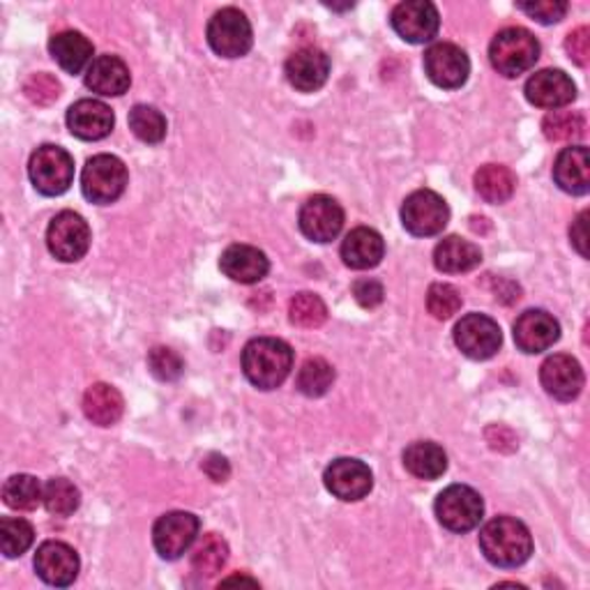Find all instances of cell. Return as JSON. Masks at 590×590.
<instances>
[{"mask_svg": "<svg viewBox=\"0 0 590 590\" xmlns=\"http://www.w3.org/2000/svg\"><path fill=\"white\" fill-rule=\"evenodd\" d=\"M480 549L496 568H520L533 554V537L520 520L496 516L480 531Z\"/></svg>", "mask_w": 590, "mask_h": 590, "instance_id": "6da1fadb", "label": "cell"}, {"mask_svg": "<svg viewBox=\"0 0 590 590\" xmlns=\"http://www.w3.org/2000/svg\"><path fill=\"white\" fill-rule=\"evenodd\" d=\"M242 369L259 390H275L291 374L293 351L286 341L275 337L252 339L242 351Z\"/></svg>", "mask_w": 590, "mask_h": 590, "instance_id": "7a4b0ae2", "label": "cell"}, {"mask_svg": "<svg viewBox=\"0 0 590 590\" xmlns=\"http://www.w3.org/2000/svg\"><path fill=\"white\" fill-rule=\"evenodd\" d=\"M539 58V42L526 29H505L489 46V61L507 79L528 72Z\"/></svg>", "mask_w": 590, "mask_h": 590, "instance_id": "3957f363", "label": "cell"}, {"mask_svg": "<svg viewBox=\"0 0 590 590\" xmlns=\"http://www.w3.org/2000/svg\"><path fill=\"white\" fill-rule=\"evenodd\" d=\"M436 516L438 522L452 533H469L480 526L484 503L476 489L466 484H452L442 489L436 499Z\"/></svg>", "mask_w": 590, "mask_h": 590, "instance_id": "277c9868", "label": "cell"}, {"mask_svg": "<svg viewBox=\"0 0 590 590\" xmlns=\"http://www.w3.org/2000/svg\"><path fill=\"white\" fill-rule=\"evenodd\" d=\"M128 187V168L116 155H95L81 174L84 196L92 204H113Z\"/></svg>", "mask_w": 590, "mask_h": 590, "instance_id": "5b68a950", "label": "cell"}, {"mask_svg": "<svg viewBox=\"0 0 590 590\" xmlns=\"http://www.w3.org/2000/svg\"><path fill=\"white\" fill-rule=\"evenodd\" d=\"M252 23L236 8L215 12L208 23V44L221 58H240L252 48Z\"/></svg>", "mask_w": 590, "mask_h": 590, "instance_id": "8992f818", "label": "cell"}, {"mask_svg": "<svg viewBox=\"0 0 590 590\" xmlns=\"http://www.w3.org/2000/svg\"><path fill=\"white\" fill-rule=\"evenodd\" d=\"M29 176L44 196H61L74 181V160L61 145H42L33 153Z\"/></svg>", "mask_w": 590, "mask_h": 590, "instance_id": "52a82bcc", "label": "cell"}, {"mask_svg": "<svg viewBox=\"0 0 590 590\" xmlns=\"http://www.w3.org/2000/svg\"><path fill=\"white\" fill-rule=\"evenodd\" d=\"M448 219H450V208L446 199L431 189L413 192L402 206L404 229L417 238L438 236L448 227Z\"/></svg>", "mask_w": 590, "mask_h": 590, "instance_id": "ba28073f", "label": "cell"}, {"mask_svg": "<svg viewBox=\"0 0 590 590\" xmlns=\"http://www.w3.org/2000/svg\"><path fill=\"white\" fill-rule=\"evenodd\" d=\"M46 248L58 261L65 263L84 259L90 248L88 221L72 210L58 212L46 229Z\"/></svg>", "mask_w": 590, "mask_h": 590, "instance_id": "9c48e42d", "label": "cell"}, {"mask_svg": "<svg viewBox=\"0 0 590 590\" xmlns=\"http://www.w3.org/2000/svg\"><path fill=\"white\" fill-rule=\"evenodd\" d=\"M455 343L466 358L489 360L499 353L503 335L494 318L484 314H469L455 328Z\"/></svg>", "mask_w": 590, "mask_h": 590, "instance_id": "30bf717a", "label": "cell"}, {"mask_svg": "<svg viewBox=\"0 0 590 590\" xmlns=\"http://www.w3.org/2000/svg\"><path fill=\"white\" fill-rule=\"evenodd\" d=\"M425 72L434 86L455 90L461 88L471 74V61L463 48L450 42L431 44L425 52Z\"/></svg>", "mask_w": 590, "mask_h": 590, "instance_id": "8fae6325", "label": "cell"}, {"mask_svg": "<svg viewBox=\"0 0 590 590\" xmlns=\"http://www.w3.org/2000/svg\"><path fill=\"white\" fill-rule=\"evenodd\" d=\"M199 535V520L192 512H166L155 522L153 543L162 558H181Z\"/></svg>", "mask_w": 590, "mask_h": 590, "instance_id": "7c38bea8", "label": "cell"}, {"mask_svg": "<svg viewBox=\"0 0 590 590\" xmlns=\"http://www.w3.org/2000/svg\"><path fill=\"white\" fill-rule=\"evenodd\" d=\"M390 23L402 40L411 44H425L436 37L440 19L434 3H427V0H408V3H400L392 10Z\"/></svg>", "mask_w": 590, "mask_h": 590, "instance_id": "4fadbf2b", "label": "cell"}, {"mask_svg": "<svg viewBox=\"0 0 590 590\" xmlns=\"http://www.w3.org/2000/svg\"><path fill=\"white\" fill-rule=\"evenodd\" d=\"M324 482L335 499L353 503V501L364 499L369 491H372L374 476L372 471H369L367 463L358 459L341 457L328 466Z\"/></svg>", "mask_w": 590, "mask_h": 590, "instance_id": "5bb4252c", "label": "cell"}, {"mask_svg": "<svg viewBox=\"0 0 590 590\" xmlns=\"http://www.w3.org/2000/svg\"><path fill=\"white\" fill-rule=\"evenodd\" d=\"M301 231L314 242H330L341 233L343 210L341 206L326 194H316L305 201L298 217Z\"/></svg>", "mask_w": 590, "mask_h": 590, "instance_id": "9a60e30c", "label": "cell"}, {"mask_svg": "<svg viewBox=\"0 0 590 590\" xmlns=\"http://www.w3.org/2000/svg\"><path fill=\"white\" fill-rule=\"evenodd\" d=\"M526 100L539 109H560L577 97L575 81L562 69L535 72L526 81Z\"/></svg>", "mask_w": 590, "mask_h": 590, "instance_id": "2e32d148", "label": "cell"}, {"mask_svg": "<svg viewBox=\"0 0 590 590\" xmlns=\"http://www.w3.org/2000/svg\"><path fill=\"white\" fill-rule=\"evenodd\" d=\"M560 337V326L545 309H528L514 324V341L524 353H543Z\"/></svg>", "mask_w": 590, "mask_h": 590, "instance_id": "e0dca14e", "label": "cell"}, {"mask_svg": "<svg viewBox=\"0 0 590 590\" xmlns=\"http://www.w3.org/2000/svg\"><path fill=\"white\" fill-rule=\"evenodd\" d=\"M35 570L48 586L65 588L79 575V556L69 545L48 539L35 554Z\"/></svg>", "mask_w": 590, "mask_h": 590, "instance_id": "ac0fdd59", "label": "cell"}, {"mask_svg": "<svg viewBox=\"0 0 590 590\" xmlns=\"http://www.w3.org/2000/svg\"><path fill=\"white\" fill-rule=\"evenodd\" d=\"M539 381L554 400L572 402L583 387V369L572 356L556 353L539 369Z\"/></svg>", "mask_w": 590, "mask_h": 590, "instance_id": "d6986e66", "label": "cell"}, {"mask_svg": "<svg viewBox=\"0 0 590 590\" xmlns=\"http://www.w3.org/2000/svg\"><path fill=\"white\" fill-rule=\"evenodd\" d=\"M330 77V58L326 52L314 46H305L286 61V79L301 92H314L324 88Z\"/></svg>", "mask_w": 590, "mask_h": 590, "instance_id": "ffe728a7", "label": "cell"}, {"mask_svg": "<svg viewBox=\"0 0 590 590\" xmlns=\"http://www.w3.org/2000/svg\"><path fill=\"white\" fill-rule=\"evenodd\" d=\"M67 128L84 141H100L113 130V111L100 100H79L67 111Z\"/></svg>", "mask_w": 590, "mask_h": 590, "instance_id": "44dd1931", "label": "cell"}, {"mask_svg": "<svg viewBox=\"0 0 590 590\" xmlns=\"http://www.w3.org/2000/svg\"><path fill=\"white\" fill-rule=\"evenodd\" d=\"M219 267L221 273L233 282L256 284L267 275L270 261L261 250L252 248V244H231V248L221 254Z\"/></svg>", "mask_w": 590, "mask_h": 590, "instance_id": "7402d4cb", "label": "cell"}, {"mask_svg": "<svg viewBox=\"0 0 590 590\" xmlns=\"http://www.w3.org/2000/svg\"><path fill=\"white\" fill-rule=\"evenodd\" d=\"M554 181L556 185L575 196L588 194L590 189V160L583 145L562 148L554 164Z\"/></svg>", "mask_w": 590, "mask_h": 590, "instance_id": "603a6c76", "label": "cell"}, {"mask_svg": "<svg viewBox=\"0 0 590 590\" xmlns=\"http://www.w3.org/2000/svg\"><path fill=\"white\" fill-rule=\"evenodd\" d=\"M385 254V242L379 231L358 227L341 242V259L353 270L376 267Z\"/></svg>", "mask_w": 590, "mask_h": 590, "instance_id": "cb8c5ba5", "label": "cell"}, {"mask_svg": "<svg viewBox=\"0 0 590 590\" xmlns=\"http://www.w3.org/2000/svg\"><path fill=\"white\" fill-rule=\"evenodd\" d=\"M132 84L130 69L118 56H100L95 58L86 72V86L105 97H118L128 92Z\"/></svg>", "mask_w": 590, "mask_h": 590, "instance_id": "d4e9b609", "label": "cell"}, {"mask_svg": "<svg viewBox=\"0 0 590 590\" xmlns=\"http://www.w3.org/2000/svg\"><path fill=\"white\" fill-rule=\"evenodd\" d=\"M482 261V252L478 244L463 240L459 236H450L446 240H440L434 250V265L440 273L448 275H459L469 273V270L478 267Z\"/></svg>", "mask_w": 590, "mask_h": 590, "instance_id": "484cf974", "label": "cell"}, {"mask_svg": "<svg viewBox=\"0 0 590 590\" xmlns=\"http://www.w3.org/2000/svg\"><path fill=\"white\" fill-rule=\"evenodd\" d=\"M122 411H125V402H122V395L113 385L95 383L86 390L84 413L92 425L111 427L120 420Z\"/></svg>", "mask_w": 590, "mask_h": 590, "instance_id": "4316f807", "label": "cell"}, {"mask_svg": "<svg viewBox=\"0 0 590 590\" xmlns=\"http://www.w3.org/2000/svg\"><path fill=\"white\" fill-rule=\"evenodd\" d=\"M48 52L67 74H79L92 61V42L77 31H65L52 37Z\"/></svg>", "mask_w": 590, "mask_h": 590, "instance_id": "83f0119b", "label": "cell"}, {"mask_svg": "<svg viewBox=\"0 0 590 590\" xmlns=\"http://www.w3.org/2000/svg\"><path fill=\"white\" fill-rule=\"evenodd\" d=\"M404 466L406 471L420 480H438L448 471V455L442 452L440 446L429 440L413 442L404 450Z\"/></svg>", "mask_w": 590, "mask_h": 590, "instance_id": "f1b7e54d", "label": "cell"}, {"mask_svg": "<svg viewBox=\"0 0 590 590\" xmlns=\"http://www.w3.org/2000/svg\"><path fill=\"white\" fill-rule=\"evenodd\" d=\"M476 189L487 204H505L516 189V176L503 164H484L476 174Z\"/></svg>", "mask_w": 590, "mask_h": 590, "instance_id": "f546056e", "label": "cell"}, {"mask_svg": "<svg viewBox=\"0 0 590 590\" xmlns=\"http://www.w3.org/2000/svg\"><path fill=\"white\" fill-rule=\"evenodd\" d=\"M227 560H229V545L219 535L208 533L192 554V570L204 579H210L225 570Z\"/></svg>", "mask_w": 590, "mask_h": 590, "instance_id": "4dcf8cb0", "label": "cell"}, {"mask_svg": "<svg viewBox=\"0 0 590 590\" xmlns=\"http://www.w3.org/2000/svg\"><path fill=\"white\" fill-rule=\"evenodd\" d=\"M3 499L12 510L31 512L44 501V489L33 476H12L3 487Z\"/></svg>", "mask_w": 590, "mask_h": 590, "instance_id": "1f68e13d", "label": "cell"}, {"mask_svg": "<svg viewBox=\"0 0 590 590\" xmlns=\"http://www.w3.org/2000/svg\"><path fill=\"white\" fill-rule=\"evenodd\" d=\"M335 383V369L324 358H309L298 372V390L307 397H324Z\"/></svg>", "mask_w": 590, "mask_h": 590, "instance_id": "d6a6232c", "label": "cell"}, {"mask_svg": "<svg viewBox=\"0 0 590 590\" xmlns=\"http://www.w3.org/2000/svg\"><path fill=\"white\" fill-rule=\"evenodd\" d=\"M35 531L33 526L21 520V516H6L0 522V549L8 558H19L21 554H26L33 545Z\"/></svg>", "mask_w": 590, "mask_h": 590, "instance_id": "836d02e7", "label": "cell"}, {"mask_svg": "<svg viewBox=\"0 0 590 590\" xmlns=\"http://www.w3.org/2000/svg\"><path fill=\"white\" fill-rule=\"evenodd\" d=\"M288 318L298 328H321L328 318V307L314 293H298L288 305Z\"/></svg>", "mask_w": 590, "mask_h": 590, "instance_id": "e575fe53", "label": "cell"}, {"mask_svg": "<svg viewBox=\"0 0 590 590\" xmlns=\"http://www.w3.org/2000/svg\"><path fill=\"white\" fill-rule=\"evenodd\" d=\"M79 503H81L79 489L74 487L69 480L54 478V480L46 482V487H44V507L48 510V514L69 516V514L77 512Z\"/></svg>", "mask_w": 590, "mask_h": 590, "instance_id": "d590c367", "label": "cell"}, {"mask_svg": "<svg viewBox=\"0 0 590 590\" xmlns=\"http://www.w3.org/2000/svg\"><path fill=\"white\" fill-rule=\"evenodd\" d=\"M130 130L143 143H160L166 136V118L148 105H136L130 111Z\"/></svg>", "mask_w": 590, "mask_h": 590, "instance_id": "8d00e7d4", "label": "cell"}, {"mask_svg": "<svg viewBox=\"0 0 590 590\" xmlns=\"http://www.w3.org/2000/svg\"><path fill=\"white\" fill-rule=\"evenodd\" d=\"M543 132L549 141H577L586 134V120L577 111H551L543 120Z\"/></svg>", "mask_w": 590, "mask_h": 590, "instance_id": "74e56055", "label": "cell"}, {"mask_svg": "<svg viewBox=\"0 0 590 590\" xmlns=\"http://www.w3.org/2000/svg\"><path fill=\"white\" fill-rule=\"evenodd\" d=\"M427 309L438 321H448L461 309V293L452 284H431L427 293Z\"/></svg>", "mask_w": 590, "mask_h": 590, "instance_id": "f35d334b", "label": "cell"}, {"mask_svg": "<svg viewBox=\"0 0 590 590\" xmlns=\"http://www.w3.org/2000/svg\"><path fill=\"white\" fill-rule=\"evenodd\" d=\"M148 367L160 381H176L183 374V358L166 347H157L148 356Z\"/></svg>", "mask_w": 590, "mask_h": 590, "instance_id": "ab89813d", "label": "cell"}, {"mask_svg": "<svg viewBox=\"0 0 590 590\" xmlns=\"http://www.w3.org/2000/svg\"><path fill=\"white\" fill-rule=\"evenodd\" d=\"M23 92H26L29 100L35 105H52L58 100L61 84L56 81V77H52V74L40 72V74H31V77L26 79V84H23Z\"/></svg>", "mask_w": 590, "mask_h": 590, "instance_id": "60d3db41", "label": "cell"}, {"mask_svg": "<svg viewBox=\"0 0 590 590\" xmlns=\"http://www.w3.org/2000/svg\"><path fill=\"white\" fill-rule=\"evenodd\" d=\"M520 10L539 23H558L568 14V3H562V0H539V3H520Z\"/></svg>", "mask_w": 590, "mask_h": 590, "instance_id": "b9f144b4", "label": "cell"}, {"mask_svg": "<svg viewBox=\"0 0 590 590\" xmlns=\"http://www.w3.org/2000/svg\"><path fill=\"white\" fill-rule=\"evenodd\" d=\"M383 295H385V291H383L381 282H376V280H358L353 284V298L364 309L379 307L383 303Z\"/></svg>", "mask_w": 590, "mask_h": 590, "instance_id": "7bdbcfd3", "label": "cell"}, {"mask_svg": "<svg viewBox=\"0 0 590 590\" xmlns=\"http://www.w3.org/2000/svg\"><path fill=\"white\" fill-rule=\"evenodd\" d=\"M565 48H568L570 58H572L577 65L586 67L588 61H590V31H588L586 26L572 31V33L568 35V40H565Z\"/></svg>", "mask_w": 590, "mask_h": 590, "instance_id": "ee69618b", "label": "cell"}, {"mask_svg": "<svg viewBox=\"0 0 590 590\" xmlns=\"http://www.w3.org/2000/svg\"><path fill=\"white\" fill-rule=\"evenodd\" d=\"M204 473L212 482H227L229 476H231V466L221 455H208L206 461H204Z\"/></svg>", "mask_w": 590, "mask_h": 590, "instance_id": "f6af8a7d", "label": "cell"}, {"mask_svg": "<svg viewBox=\"0 0 590 590\" xmlns=\"http://www.w3.org/2000/svg\"><path fill=\"white\" fill-rule=\"evenodd\" d=\"M586 219H588V212L583 210V212L572 221V229H570L572 244H575L577 252H579L583 259L588 256V250H586V242H588V236H586Z\"/></svg>", "mask_w": 590, "mask_h": 590, "instance_id": "bcb514c9", "label": "cell"}]
</instances>
